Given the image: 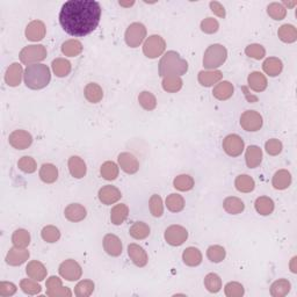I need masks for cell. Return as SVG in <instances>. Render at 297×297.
Masks as SVG:
<instances>
[{
  "label": "cell",
  "mask_w": 297,
  "mask_h": 297,
  "mask_svg": "<svg viewBox=\"0 0 297 297\" xmlns=\"http://www.w3.org/2000/svg\"><path fill=\"white\" fill-rule=\"evenodd\" d=\"M26 37L28 41L32 42H39L42 41L45 37L46 28L43 21L41 20H33L27 24L26 27Z\"/></svg>",
  "instance_id": "cell-15"
},
{
  "label": "cell",
  "mask_w": 297,
  "mask_h": 297,
  "mask_svg": "<svg viewBox=\"0 0 297 297\" xmlns=\"http://www.w3.org/2000/svg\"><path fill=\"white\" fill-rule=\"evenodd\" d=\"M59 275L63 279L67 280V281L73 282L78 281V280L82 278L83 275V268L77 261L73 260V259H67V260L63 261L61 265H59Z\"/></svg>",
  "instance_id": "cell-8"
},
{
  "label": "cell",
  "mask_w": 297,
  "mask_h": 297,
  "mask_svg": "<svg viewBox=\"0 0 297 297\" xmlns=\"http://www.w3.org/2000/svg\"><path fill=\"white\" fill-rule=\"evenodd\" d=\"M223 208L228 214L230 215H238L241 214L245 209L244 202L239 197L229 196L223 201Z\"/></svg>",
  "instance_id": "cell-36"
},
{
  "label": "cell",
  "mask_w": 297,
  "mask_h": 297,
  "mask_svg": "<svg viewBox=\"0 0 297 297\" xmlns=\"http://www.w3.org/2000/svg\"><path fill=\"white\" fill-rule=\"evenodd\" d=\"M118 166L127 175H135L139 169V162L136 157L130 152H121L117 157Z\"/></svg>",
  "instance_id": "cell-14"
},
{
  "label": "cell",
  "mask_w": 297,
  "mask_h": 297,
  "mask_svg": "<svg viewBox=\"0 0 297 297\" xmlns=\"http://www.w3.org/2000/svg\"><path fill=\"white\" fill-rule=\"evenodd\" d=\"M20 288L24 294L27 295H37L42 291V287L34 279H22L20 281Z\"/></svg>",
  "instance_id": "cell-52"
},
{
  "label": "cell",
  "mask_w": 297,
  "mask_h": 297,
  "mask_svg": "<svg viewBox=\"0 0 297 297\" xmlns=\"http://www.w3.org/2000/svg\"><path fill=\"white\" fill-rule=\"evenodd\" d=\"M18 167L23 173H27V175H32V173L36 172L37 163H36V160L33 158V157L23 156V157H21V158L19 159Z\"/></svg>",
  "instance_id": "cell-54"
},
{
  "label": "cell",
  "mask_w": 297,
  "mask_h": 297,
  "mask_svg": "<svg viewBox=\"0 0 297 297\" xmlns=\"http://www.w3.org/2000/svg\"><path fill=\"white\" fill-rule=\"evenodd\" d=\"M84 95L91 104H99L104 99V90L99 84L90 83L84 88Z\"/></svg>",
  "instance_id": "cell-29"
},
{
  "label": "cell",
  "mask_w": 297,
  "mask_h": 297,
  "mask_svg": "<svg viewBox=\"0 0 297 297\" xmlns=\"http://www.w3.org/2000/svg\"><path fill=\"white\" fill-rule=\"evenodd\" d=\"M138 103L142 106V108L151 112V110L156 109L157 107V97L155 96L154 93L143 91L138 95Z\"/></svg>",
  "instance_id": "cell-49"
},
{
  "label": "cell",
  "mask_w": 297,
  "mask_h": 297,
  "mask_svg": "<svg viewBox=\"0 0 297 297\" xmlns=\"http://www.w3.org/2000/svg\"><path fill=\"white\" fill-rule=\"evenodd\" d=\"M166 50V41L160 35H151L144 41L143 53L147 58L155 59L163 56Z\"/></svg>",
  "instance_id": "cell-6"
},
{
  "label": "cell",
  "mask_w": 297,
  "mask_h": 297,
  "mask_svg": "<svg viewBox=\"0 0 297 297\" xmlns=\"http://www.w3.org/2000/svg\"><path fill=\"white\" fill-rule=\"evenodd\" d=\"M16 290H18V287H16L13 282L8 281L0 282V296L2 297L13 296Z\"/></svg>",
  "instance_id": "cell-59"
},
{
  "label": "cell",
  "mask_w": 297,
  "mask_h": 297,
  "mask_svg": "<svg viewBox=\"0 0 297 297\" xmlns=\"http://www.w3.org/2000/svg\"><path fill=\"white\" fill-rule=\"evenodd\" d=\"M63 283H62V280L59 279L58 277H50L48 280H46V283H45V287H46V292L49 291H53L55 289H57V288L62 287Z\"/></svg>",
  "instance_id": "cell-62"
},
{
  "label": "cell",
  "mask_w": 297,
  "mask_h": 297,
  "mask_svg": "<svg viewBox=\"0 0 297 297\" xmlns=\"http://www.w3.org/2000/svg\"><path fill=\"white\" fill-rule=\"evenodd\" d=\"M52 69L55 75L59 78H64L70 75L72 70V64L65 58H56L52 63Z\"/></svg>",
  "instance_id": "cell-34"
},
{
  "label": "cell",
  "mask_w": 297,
  "mask_h": 297,
  "mask_svg": "<svg viewBox=\"0 0 297 297\" xmlns=\"http://www.w3.org/2000/svg\"><path fill=\"white\" fill-rule=\"evenodd\" d=\"M223 78L222 71L219 70H203L197 75V80L203 87H211L217 85Z\"/></svg>",
  "instance_id": "cell-22"
},
{
  "label": "cell",
  "mask_w": 297,
  "mask_h": 297,
  "mask_svg": "<svg viewBox=\"0 0 297 297\" xmlns=\"http://www.w3.org/2000/svg\"><path fill=\"white\" fill-rule=\"evenodd\" d=\"M235 187L240 193H251L256 188V181L249 175H239L235 180Z\"/></svg>",
  "instance_id": "cell-35"
},
{
  "label": "cell",
  "mask_w": 297,
  "mask_h": 297,
  "mask_svg": "<svg viewBox=\"0 0 297 297\" xmlns=\"http://www.w3.org/2000/svg\"><path fill=\"white\" fill-rule=\"evenodd\" d=\"M8 142L16 150H26L33 144V136L26 130L18 129L10 135Z\"/></svg>",
  "instance_id": "cell-12"
},
{
  "label": "cell",
  "mask_w": 297,
  "mask_h": 297,
  "mask_svg": "<svg viewBox=\"0 0 297 297\" xmlns=\"http://www.w3.org/2000/svg\"><path fill=\"white\" fill-rule=\"evenodd\" d=\"M148 208H150V213L154 217H162L164 214V203L160 195H151L150 200H148Z\"/></svg>",
  "instance_id": "cell-50"
},
{
  "label": "cell",
  "mask_w": 297,
  "mask_h": 297,
  "mask_svg": "<svg viewBox=\"0 0 297 297\" xmlns=\"http://www.w3.org/2000/svg\"><path fill=\"white\" fill-rule=\"evenodd\" d=\"M267 14L273 20L281 21L287 16V8L281 3H271L267 6Z\"/></svg>",
  "instance_id": "cell-51"
},
{
  "label": "cell",
  "mask_w": 297,
  "mask_h": 297,
  "mask_svg": "<svg viewBox=\"0 0 297 297\" xmlns=\"http://www.w3.org/2000/svg\"><path fill=\"white\" fill-rule=\"evenodd\" d=\"M245 162L249 168H256L262 162V150L258 145H250L245 151Z\"/></svg>",
  "instance_id": "cell-27"
},
{
  "label": "cell",
  "mask_w": 297,
  "mask_h": 297,
  "mask_svg": "<svg viewBox=\"0 0 297 297\" xmlns=\"http://www.w3.org/2000/svg\"><path fill=\"white\" fill-rule=\"evenodd\" d=\"M262 70L269 77H278L283 70V63L278 57H268L262 63Z\"/></svg>",
  "instance_id": "cell-28"
},
{
  "label": "cell",
  "mask_w": 297,
  "mask_h": 297,
  "mask_svg": "<svg viewBox=\"0 0 297 297\" xmlns=\"http://www.w3.org/2000/svg\"><path fill=\"white\" fill-rule=\"evenodd\" d=\"M264 125V118L261 114L256 110H246L240 116V127L246 131L256 133L262 128Z\"/></svg>",
  "instance_id": "cell-9"
},
{
  "label": "cell",
  "mask_w": 297,
  "mask_h": 297,
  "mask_svg": "<svg viewBox=\"0 0 297 297\" xmlns=\"http://www.w3.org/2000/svg\"><path fill=\"white\" fill-rule=\"evenodd\" d=\"M205 287L211 294H217L222 289V279L216 273H209L205 278Z\"/></svg>",
  "instance_id": "cell-47"
},
{
  "label": "cell",
  "mask_w": 297,
  "mask_h": 297,
  "mask_svg": "<svg viewBox=\"0 0 297 297\" xmlns=\"http://www.w3.org/2000/svg\"><path fill=\"white\" fill-rule=\"evenodd\" d=\"M296 261H297V258L294 257L290 260V264H289V267H290V270L292 271V273H297V266H296Z\"/></svg>",
  "instance_id": "cell-63"
},
{
  "label": "cell",
  "mask_w": 297,
  "mask_h": 297,
  "mask_svg": "<svg viewBox=\"0 0 297 297\" xmlns=\"http://www.w3.org/2000/svg\"><path fill=\"white\" fill-rule=\"evenodd\" d=\"M283 144L278 138H270L265 143V150L269 156H278L282 152Z\"/></svg>",
  "instance_id": "cell-57"
},
{
  "label": "cell",
  "mask_w": 297,
  "mask_h": 297,
  "mask_svg": "<svg viewBox=\"0 0 297 297\" xmlns=\"http://www.w3.org/2000/svg\"><path fill=\"white\" fill-rule=\"evenodd\" d=\"M129 216V207L125 205V203H120L112 208L110 211V222L114 226H121L127 220Z\"/></svg>",
  "instance_id": "cell-31"
},
{
  "label": "cell",
  "mask_w": 297,
  "mask_h": 297,
  "mask_svg": "<svg viewBox=\"0 0 297 297\" xmlns=\"http://www.w3.org/2000/svg\"><path fill=\"white\" fill-rule=\"evenodd\" d=\"M195 186V181L192 176L189 175H180L177 176L173 180V187L180 190V192H188L192 190Z\"/></svg>",
  "instance_id": "cell-44"
},
{
  "label": "cell",
  "mask_w": 297,
  "mask_h": 297,
  "mask_svg": "<svg viewBox=\"0 0 297 297\" xmlns=\"http://www.w3.org/2000/svg\"><path fill=\"white\" fill-rule=\"evenodd\" d=\"M278 36L284 43H294L297 40V29L292 24H282L278 31Z\"/></svg>",
  "instance_id": "cell-42"
},
{
  "label": "cell",
  "mask_w": 297,
  "mask_h": 297,
  "mask_svg": "<svg viewBox=\"0 0 297 297\" xmlns=\"http://www.w3.org/2000/svg\"><path fill=\"white\" fill-rule=\"evenodd\" d=\"M227 257V251L220 245H211L207 250V258L214 264H219Z\"/></svg>",
  "instance_id": "cell-46"
},
{
  "label": "cell",
  "mask_w": 297,
  "mask_h": 297,
  "mask_svg": "<svg viewBox=\"0 0 297 297\" xmlns=\"http://www.w3.org/2000/svg\"><path fill=\"white\" fill-rule=\"evenodd\" d=\"M64 216L67 220L72 223L82 222L87 216V210L80 203H71L64 209Z\"/></svg>",
  "instance_id": "cell-20"
},
{
  "label": "cell",
  "mask_w": 297,
  "mask_h": 297,
  "mask_svg": "<svg viewBox=\"0 0 297 297\" xmlns=\"http://www.w3.org/2000/svg\"><path fill=\"white\" fill-rule=\"evenodd\" d=\"M222 146H223L224 152H226L228 156L232 157V158H235V157H239L245 150L244 139L237 134L228 135L227 137L223 139Z\"/></svg>",
  "instance_id": "cell-10"
},
{
  "label": "cell",
  "mask_w": 297,
  "mask_h": 297,
  "mask_svg": "<svg viewBox=\"0 0 297 297\" xmlns=\"http://www.w3.org/2000/svg\"><path fill=\"white\" fill-rule=\"evenodd\" d=\"M40 179L44 184H54L58 179V168L54 164L46 163L40 167Z\"/></svg>",
  "instance_id": "cell-32"
},
{
  "label": "cell",
  "mask_w": 297,
  "mask_h": 297,
  "mask_svg": "<svg viewBox=\"0 0 297 297\" xmlns=\"http://www.w3.org/2000/svg\"><path fill=\"white\" fill-rule=\"evenodd\" d=\"M247 84L249 87L251 88L252 91L258 93L264 92L267 86H268V82H267L266 76L259 71H253L249 75Z\"/></svg>",
  "instance_id": "cell-23"
},
{
  "label": "cell",
  "mask_w": 297,
  "mask_h": 297,
  "mask_svg": "<svg viewBox=\"0 0 297 297\" xmlns=\"http://www.w3.org/2000/svg\"><path fill=\"white\" fill-rule=\"evenodd\" d=\"M46 296L50 297H70L72 296V291L70 290V288L67 287H59L57 289H55L53 291L46 292Z\"/></svg>",
  "instance_id": "cell-61"
},
{
  "label": "cell",
  "mask_w": 297,
  "mask_h": 297,
  "mask_svg": "<svg viewBox=\"0 0 297 297\" xmlns=\"http://www.w3.org/2000/svg\"><path fill=\"white\" fill-rule=\"evenodd\" d=\"M67 167H69L70 175L75 178V179H83L87 173L86 163L84 162L83 158L79 156H72L69 158L67 162Z\"/></svg>",
  "instance_id": "cell-21"
},
{
  "label": "cell",
  "mask_w": 297,
  "mask_h": 297,
  "mask_svg": "<svg viewBox=\"0 0 297 297\" xmlns=\"http://www.w3.org/2000/svg\"><path fill=\"white\" fill-rule=\"evenodd\" d=\"M24 84L31 90H42L52 80V71L45 64H33L26 67L23 75Z\"/></svg>",
  "instance_id": "cell-2"
},
{
  "label": "cell",
  "mask_w": 297,
  "mask_h": 297,
  "mask_svg": "<svg viewBox=\"0 0 297 297\" xmlns=\"http://www.w3.org/2000/svg\"><path fill=\"white\" fill-rule=\"evenodd\" d=\"M128 256L130 260L134 262V265L137 267H145L148 262V256L145 250L138 244H130L128 245Z\"/></svg>",
  "instance_id": "cell-19"
},
{
  "label": "cell",
  "mask_w": 297,
  "mask_h": 297,
  "mask_svg": "<svg viewBox=\"0 0 297 297\" xmlns=\"http://www.w3.org/2000/svg\"><path fill=\"white\" fill-rule=\"evenodd\" d=\"M146 27L141 22H133L129 24L125 34L126 43L130 48H137L141 45L146 37Z\"/></svg>",
  "instance_id": "cell-7"
},
{
  "label": "cell",
  "mask_w": 297,
  "mask_h": 297,
  "mask_svg": "<svg viewBox=\"0 0 297 297\" xmlns=\"http://www.w3.org/2000/svg\"><path fill=\"white\" fill-rule=\"evenodd\" d=\"M31 233L24 229H18L13 232L12 235V243L14 246H18V247L27 249L29 244H31Z\"/></svg>",
  "instance_id": "cell-45"
},
{
  "label": "cell",
  "mask_w": 297,
  "mask_h": 297,
  "mask_svg": "<svg viewBox=\"0 0 297 297\" xmlns=\"http://www.w3.org/2000/svg\"><path fill=\"white\" fill-rule=\"evenodd\" d=\"M24 71L22 69V65L20 63H12L8 66L5 73V82L11 87H16L21 84V80L23 78Z\"/></svg>",
  "instance_id": "cell-18"
},
{
  "label": "cell",
  "mask_w": 297,
  "mask_h": 297,
  "mask_svg": "<svg viewBox=\"0 0 297 297\" xmlns=\"http://www.w3.org/2000/svg\"><path fill=\"white\" fill-rule=\"evenodd\" d=\"M291 283L287 279H279L270 286V295L273 297H284L289 294Z\"/></svg>",
  "instance_id": "cell-39"
},
{
  "label": "cell",
  "mask_w": 297,
  "mask_h": 297,
  "mask_svg": "<svg viewBox=\"0 0 297 297\" xmlns=\"http://www.w3.org/2000/svg\"><path fill=\"white\" fill-rule=\"evenodd\" d=\"M26 273L28 275V278L36 280V281H42L46 278V274H48V270H46L45 266L42 264L39 260H32L31 262H28V265L26 267Z\"/></svg>",
  "instance_id": "cell-25"
},
{
  "label": "cell",
  "mask_w": 297,
  "mask_h": 297,
  "mask_svg": "<svg viewBox=\"0 0 297 297\" xmlns=\"http://www.w3.org/2000/svg\"><path fill=\"white\" fill-rule=\"evenodd\" d=\"M41 237L42 239L46 241V243L53 244L56 243V241H58L59 238H61V231H59V229L55 226H46L42 229Z\"/></svg>",
  "instance_id": "cell-53"
},
{
  "label": "cell",
  "mask_w": 297,
  "mask_h": 297,
  "mask_svg": "<svg viewBox=\"0 0 297 297\" xmlns=\"http://www.w3.org/2000/svg\"><path fill=\"white\" fill-rule=\"evenodd\" d=\"M95 284L92 280H82L75 287V295L78 297H88L94 291Z\"/></svg>",
  "instance_id": "cell-48"
},
{
  "label": "cell",
  "mask_w": 297,
  "mask_h": 297,
  "mask_svg": "<svg viewBox=\"0 0 297 297\" xmlns=\"http://www.w3.org/2000/svg\"><path fill=\"white\" fill-rule=\"evenodd\" d=\"M165 206L171 213H180L185 209V199L180 194L172 193L166 197Z\"/></svg>",
  "instance_id": "cell-40"
},
{
  "label": "cell",
  "mask_w": 297,
  "mask_h": 297,
  "mask_svg": "<svg viewBox=\"0 0 297 297\" xmlns=\"http://www.w3.org/2000/svg\"><path fill=\"white\" fill-rule=\"evenodd\" d=\"M228 58V50L224 45L215 43L207 48L203 55V66L207 70H217L226 63Z\"/></svg>",
  "instance_id": "cell-4"
},
{
  "label": "cell",
  "mask_w": 297,
  "mask_h": 297,
  "mask_svg": "<svg viewBox=\"0 0 297 297\" xmlns=\"http://www.w3.org/2000/svg\"><path fill=\"white\" fill-rule=\"evenodd\" d=\"M235 93V87L233 85L228 82V80H223V82H219L213 90V95L216 99L219 101H226L229 100Z\"/></svg>",
  "instance_id": "cell-26"
},
{
  "label": "cell",
  "mask_w": 297,
  "mask_h": 297,
  "mask_svg": "<svg viewBox=\"0 0 297 297\" xmlns=\"http://www.w3.org/2000/svg\"><path fill=\"white\" fill-rule=\"evenodd\" d=\"M254 208H256L257 213L261 216H269L273 214L275 209L274 201L268 196H259L256 202H254Z\"/></svg>",
  "instance_id": "cell-33"
},
{
  "label": "cell",
  "mask_w": 297,
  "mask_h": 297,
  "mask_svg": "<svg viewBox=\"0 0 297 297\" xmlns=\"http://www.w3.org/2000/svg\"><path fill=\"white\" fill-rule=\"evenodd\" d=\"M29 257H31V253L27 249L13 246L7 253L6 262L10 266H21L28 260Z\"/></svg>",
  "instance_id": "cell-17"
},
{
  "label": "cell",
  "mask_w": 297,
  "mask_h": 297,
  "mask_svg": "<svg viewBox=\"0 0 297 297\" xmlns=\"http://www.w3.org/2000/svg\"><path fill=\"white\" fill-rule=\"evenodd\" d=\"M118 173H120V166L116 163L114 162H105L100 167V175L104 178L105 180L113 181L115 180L118 177Z\"/></svg>",
  "instance_id": "cell-43"
},
{
  "label": "cell",
  "mask_w": 297,
  "mask_h": 297,
  "mask_svg": "<svg viewBox=\"0 0 297 297\" xmlns=\"http://www.w3.org/2000/svg\"><path fill=\"white\" fill-rule=\"evenodd\" d=\"M151 229L144 222H135L129 229V235L133 237L134 239L143 240L150 236Z\"/></svg>",
  "instance_id": "cell-41"
},
{
  "label": "cell",
  "mask_w": 297,
  "mask_h": 297,
  "mask_svg": "<svg viewBox=\"0 0 297 297\" xmlns=\"http://www.w3.org/2000/svg\"><path fill=\"white\" fill-rule=\"evenodd\" d=\"M46 48L43 44H32L27 45L20 52V61L24 65H33V64H39L40 62L44 61L46 58Z\"/></svg>",
  "instance_id": "cell-5"
},
{
  "label": "cell",
  "mask_w": 297,
  "mask_h": 297,
  "mask_svg": "<svg viewBox=\"0 0 297 297\" xmlns=\"http://www.w3.org/2000/svg\"><path fill=\"white\" fill-rule=\"evenodd\" d=\"M245 54L246 56H249L250 58L256 59V61H260V59L265 58L266 56V49L261 44L252 43L246 46Z\"/></svg>",
  "instance_id": "cell-55"
},
{
  "label": "cell",
  "mask_w": 297,
  "mask_h": 297,
  "mask_svg": "<svg viewBox=\"0 0 297 297\" xmlns=\"http://www.w3.org/2000/svg\"><path fill=\"white\" fill-rule=\"evenodd\" d=\"M188 71V63L175 50L164 54L159 62V76L162 78L169 75L184 76Z\"/></svg>",
  "instance_id": "cell-3"
},
{
  "label": "cell",
  "mask_w": 297,
  "mask_h": 297,
  "mask_svg": "<svg viewBox=\"0 0 297 297\" xmlns=\"http://www.w3.org/2000/svg\"><path fill=\"white\" fill-rule=\"evenodd\" d=\"M202 259V253L197 247L189 246V247H187L182 252V261H184L185 265L189 267H196L201 265Z\"/></svg>",
  "instance_id": "cell-30"
},
{
  "label": "cell",
  "mask_w": 297,
  "mask_h": 297,
  "mask_svg": "<svg viewBox=\"0 0 297 297\" xmlns=\"http://www.w3.org/2000/svg\"><path fill=\"white\" fill-rule=\"evenodd\" d=\"M83 49L82 42L76 39L67 40L62 44V53L66 57H77L83 53Z\"/></svg>",
  "instance_id": "cell-38"
},
{
  "label": "cell",
  "mask_w": 297,
  "mask_h": 297,
  "mask_svg": "<svg viewBox=\"0 0 297 297\" xmlns=\"http://www.w3.org/2000/svg\"><path fill=\"white\" fill-rule=\"evenodd\" d=\"M296 2H294V3H288V2H283L282 3V5L284 6V5H287V6H289V7H292V6H295L296 5Z\"/></svg>",
  "instance_id": "cell-64"
},
{
  "label": "cell",
  "mask_w": 297,
  "mask_h": 297,
  "mask_svg": "<svg viewBox=\"0 0 297 297\" xmlns=\"http://www.w3.org/2000/svg\"><path fill=\"white\" fill-rule=\"evenodd\" d=\"M209 7H210V10H211V12H213L214 14H216V15L219 16V18H222V19L226 18V15H227L226 8H224V6L220 3H218V2H210L209 3Z\"/></svg>",
  "instance_id": "cell-60"
},
{
  "label": "cell",
  "mask_w": 297,
  "mask_h": 297,
  "mask_svg": "<svg viewBox=\"0 0 297 297\" xmlns=\"http://www.w3.org/2000/svg\"><path fill=\"white\" fill-rule=\"evenodd\" d=\"M97 197H99V200L103 205L112 206L114 205V203H116L117 201L121 200L122 193L120 189L115 187V186L106 185L99 189Z\"/></svg>",
  "instance_id": "cell-13"
},
{
  "label": "cell",
  "mask_w": 297,
  "mask_h": 297,
  "mask_svg": "<svg viewBox=\"0 0 297 297\" xmlns=\"http://www.w3.org/2000/svg\"><path fill=\"white\" fill-rule=\"evenodd\" d=\"M200 28L203 33L206 34H215L218 31L219 23L218 21L214 18H206L201 21Z\"/></svg>",
  "instance_id": "cell-58"
},
{
  "label": "cell",
  "mask_w": 297,
  "mask_h": 297,
  "mask_svg": "<svg viewBox=\"0 0 297 297\" xmlns=\"http://www.w3.org/2000/svg\"><path fill=\"white\" fill-rule=\"evenodd\" d=\"M104 250L110 257H120L123 251L121 239L116 235L108 233L104 237Z\"/></svg>",
  "instance_id": "cell-16"
},
{
  "label": "cell",
  "mask_w": 297,
  "mask_h": 297,
  "mask_svg": "<svg viewBox=\"0 0 297 297\" xmlns=\"http://www.w3.org/2000/svg\"><path fill=\"white\" fill-rule=\"evenodd\" d=\"M101 6L93 0H70L62 6L59 23L65 33L75 37L94 32L101 19Z\"/></svg>",
  "instance_id": "cell-1"
},
{
  "label": "cell",
  "mask_w": 297,
  "mask_h": 297,
  "mask_svg": "<svg viewBox=\"0 0 297 297\" xmlns=\"http://www.w3.org/2000/svg\"><path fill=\"white\" fill-rule=\"evenodd\" d=\"M182 85H184V82H182L180 76H177V75L166 76V77L163 78V82H162V86L164 88V91L167 93L179 92L182 88Z\"/></svg>",
  "instance_id": "cell-37"
},
{
  "label": "cell",
  "mask_w": 297,
  "mask_h": 297,
  "mask_svg": "<svg viewBox=\"0 0 297 297\" xmlns=\"http://www.w3.org/2000/svg\"><path fill=\"white\" fill-rule=\"evenodd\" d=\"M164 238L168 245L181 246L188 239V231L186 228L175 224V226L168 227L166 230H165Z\"/></svg>",
  "instance_id": "cell-11"
},
{
  "label": "cell",
  "mask_w": 297,
  "mask_h": 297,
  "mask_svg": "<svg viewBox=\"0 0 297 297\" xmlns=\"http://www.w3.org/2000/svg\"><path fill=\"white\" fill-rule=\"evenodd\" d=\"M224 294L228 297H241L245 294L244 286L239 282H228L224 287Z\"/></svg>",
  "instance_id": "cell-56"
},
{
  "label": "cell",
  "mask_w": 297,
  "mask_h": 297,
  "mask_svg": "<svg viewBox=\"0 0 297 297\" xmlns=\"http://www.w3.org/2000/svg\"><path fill=\"white\" fill-rule=\"evenodd\" d=\"M291 181H292L291 173L288 171V169H279V171L275 172V175L273 176L271 185H273V187L275 189L284 190L289 188Z\"/></svg>",
  "instance_id": "cell-24"
}]
</instances>
